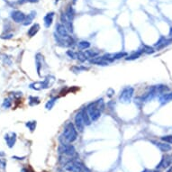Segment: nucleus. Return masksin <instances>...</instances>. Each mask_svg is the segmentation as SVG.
Returning <instances> with one entry per match:
<instances>
[{"instance_id":"30","label":"nucleus","mask_w":172,"mask_h":172,"mask_svg":"<svg viewBox=\"0 0 172 172\" xmlns=\"http://www.w3.org/2000/svg\"><path fill=\"white\" fill-rule=\"evenodd\" d=\"M67 55L69 56L70 59H77V55H76V52H74L73 51H71V50H69V51H67Z\"/></svg>"},{"instance_id":"20","label":"nucleus","mask_w":172,"mask_h":172,"mask_svg":"<svg viewBox=\"0 0 172 172\" xmlns=\"http://www.w3.org/2000/svg\"><path fill=\"white\" fill-rule=\"evenodd\" d=\"M43 56H42V54H40V53H38L37 55H36V67H37V72H38V75L39 76H41V74H40V71H41V68H42V64H43Z\"/></svg>"},{"instance_id":"24","label":"nucleus","mask_w":172,"mask_h":172,"mask_svg":"<svg viewBox=\"0 0 172 172\" xmlns=\"http://www.w3.org/2000/svg\"><path fill=\"white\" fill-rule=\"evenodd\" d=\"M57 97H53V98H51V99H50L45 104V108L47 110H51V109H52V107L54 106V104L56 103V101H57Z\"/></svg>"},{"instance_id":"36","label":"nucleus","mask_w":172,"mask_h":172,"mask_svg":"<svg viewBox=\"0 0 172 172\" xmlns=\"http://www.w3.org/2000/svg\"><path fill=\"white\" fill-rule=\"evenodd\" d=\"M4 156H5V153L2 152V151H0V157H4Z\"/></svg>"},{"instance_id":"33","label":"nucleus","mask_w":172,"mask_h":172,"mask_svg":"<svg viewBox=\"0 0 172 172\" xmlns=\"http://www.w3.org/2000/svg\"><path fill=\"white\" fill-rule=\"evenodd\" d=\"M21 172H34L31 169H27V168H23Z\"/></svg>"},{"instance_id":"9","label":"nucleus","mask_w":172,"mask_h":172,"mask_svg":"<svg viewBox=\"0 0 172 172\" xmlns=\"http://www.w3.org/2000/svg\"><path fill=\"white\" fill-rule=\"evenodd\" d=\"M26 15L23 14V12L19 10H14L11 12V18L14 20V22L17 23H21L24 22Z\"/></svg>"},{"instance_id":"8","label":"nucleus","mask_w":172,"mask_h":172,"mask_svg":"<svg viewBox=\"0 0 172 172\" xmlns=\"http://www.w3.org/2000/svg\"><path fill=\"white\" fill-rule=\"evenodd\" d=\"M172 164V154L170 155H165L162 157L161 162L159 163V165L157 166V170H161V169H167L169 168Z\"/></svg>"},{"instance_id":"37","label":"nucleus","mask_w":172,"mask_h":172,"mask_svg":"<svg viewBox=\"0 0 172 172\" xmlns=\"http://www.w3.org/2000/svg\"><path fill=\"white\" fill-rule=\"evenodd\" d=\"M153 170H144L142 172H152Z\"/></svg>"},{"instance_id":"26","label":"nucleus","mask_w":172,"mask_h":172,"mask_svg":"<svg viewBox=\"0 0 172 172\" xmlns=\"http://www.w3.org/2000/svg\"><path fill=\"white\" fill-rule=\"evenodd\" d=\"M76 55H77V59L81 62H84V61H86L88 59L87 57H86V55H85V53H84V51H82L76 52Z\"/></svg>"},{"instance_id":"14","label":"nucleus","mask_w":172,"mask_h":172,"mask_svg":"<svg viewBox=\"0 0 172 172\" xmlns=\"http://www.w3.org/2000/svg\"><path fill=\"white\" fill-rule=\"evenodd\" d=\"M152 143H154L155 146H157L159 149L162 152H168L172 149V147L168 144L167 142H159V141H152Z\"/></svg>"},{"instance_id":"1","label":"nucleus","mask_w":172,"mask_h":172,"mask_svg":"<svg viewBox=\"0 0 172 172\" xmlns=\"http://www.w3.org/2000/svg\"><path fill=\"white\" fill-rule=\"evenodd\" d=\"M104 103L103 98H101L96 102L90 103L86 106L87 111L88 113V115H89L92 122H96L100 118L104 110Z\"/></svg>"},{"instance_id":"28","label":"nucleus","mask_w":172,"mask_h":172,"mask_svg":"<svg viewBox=\"0 0 172 172\" xmlns=\"http://www.w3.org/2000/svg\"><path fill=\"white\" fill-rule=\"evenodd\" d=\"M25 126L27 127L31 132H34L36 128V121H30L25 124Z\"/></svg>"},{"instance_id":"25","label":"nucleus","mask_w":172,"mask_h":172,"mask_svg":"<svg viewBox=\"0 0 172 172\" xmlns=\"http://www.w3.org/2000/svg\"><path fill=\"white\" fill-rule=\"evenodd\" d=\"M39 103H40V98H39V97H37V96H29V104H30L31 106L36 105V104H38Z\"/></svg>"},{"instance_id":"22","label":"nucleus","mask_w":172,"mask_h":172,"mask_svg":"<svg viewBox=\"0 0 172 172\" xmlns=\"http://www.w3.org/2000/svg\"><path fill=\"white\" fill-rule=\"evenodd\" d=\"M140 51L142 52V53H146V54H152L155 52V50L148 45H142L141 49H140Z\"/></svg>"},{"instance_id":"3","label":"nucleus","mask_w":172,"mask_h":172,"mask_svg":"<svg viewBox=\"0 0 172 172\" xmlns=\"http://www.w3.org/2000/svg\"><path fill=\"white\" fill-rule=\"evenodd\" d=\"M134 94V88L132 87H126L125 88L119 96V101L121 103L124 104H129L132 101V98Z\"/></svg>"},{"instance_id":"7","label":"nucleus","mask_w":172,"mask_h":172,"mask_svg":"<svg viewBox=\"0 0 172 172\" xmlns=\"http://www.w3.org/2000/svg\"><path fill=\"white\" fill-rule=\"evenodd\" d=\"M74 125L77 128V130L79 132L82 133L84 131V128H85V123H84V120H83V116L81 114V111H80L77 115H75V118H74Z\"/></svg>"},{"instance_id":"13","label":"nucleus","mask_w":172,"mask_h":172,"mask_svg":"<svg viewBox=\"0 0 172 172\" xmlns=\"http://www.w3.org/2000/svg\"><path fill=\"white\" fill-rule=\"evenodd\" d=\"M159 101L161 104H166L172 101V92H165L159 96Z\"/></svg>"},{"instance_id":"6","label":"nucleus","mask_w":172,"mask_h":172,"mask_svg":"<svg viewBox=\"0 0 172 172\" xmlns=\"http://www.w3.org/2000/svg\"><path fill=\"white\" fill-rule=\"evenodd\" d=\"M59 152L63 156L65 155L68 157H73L76 154V149L74 146H72L69 143H61V145L59 148Z\"/></svg>"},{"instance_id":"29","label":"nucleus","mask_w":172,"mask_h":172,"mask_svg":"<svg viewBox=\"0 0 172 172\" xmlns=\"http://www.w3.org/2000/svg\"><path fill=\"white\" fill-rule=\"evenodd\" d=\"M161 139V141H163L164 142H167V143L172 144V134H169V135L162 136Z\"/></svg>"},{"instance_id":"27","label":"nucleus","mask_w":172,"mask_h":172,"mask_svg":"<svg viewBox=\"0 0 172 172\" xmlns=\"http://www.w3.org/2000/svg\"><path fill=\"white\" fill-rule=\"evenodd\" d=\"M112 56H113V59L115 60V59H120L122 58L126 57L127 53L126 52H124V51H120V52H116V53L112 54Z\"/></svg>"},{"instance_id":"19","label":"nucleus","mask_w":172,"mask_h":172,"mask_svg":"<svg viewBox=\"0 0 172 172\" xmlns=\"http://www.w3.org/2000/svg\"><path fill=\"white\" fill-rule=\"evenodd\" d=\"M84 53H85L87 59H94L99 55V52L96 51H94V50H87L84 51Z\"/></svg>"},{"instance_id":"31","label":"nucleus","mask_w":172,"mask_h":172,"mask_svg":"<svg viewBox=\"0 0 172 172\" xmlns=\"http://www.w3.org/2000/svg\"><path fill=\"white\" fill-rule=\"evenodd\" d=\"M12 105V102L10 99H6L5 101H4V103H3V104H2V106L4 107V108H9L10 106Z\"/></svg>"},{"instance_id":"12","label":"nucleus","mask_w":172,"mask_h":172,"mask_svg":"<svg viewBox=\"0 0 172 172\" xmlns=\"http://www.w3.org/2000/svg\"><path fill=\"white\" fill-rule=\"evenodd\" d=\"M69 30L67 29V27L63 24V23H58L56 25V33L58 35L62 36V37H66L69 36Z\"/></svg>"},{"instance_id":"34","label":"nucleus","mask_w":172,"mask_h":172,"mask_svg":"<svg viewBox=\"0 0 172 172\" xmlns=\"http://www.w3.org/2000/svg\"><path fill=\"white\" fill-rule=\"evenodd\" d=\"M0 166H1V167H3V168H5V167H6V163H5V161L0 160Z\"/></svg>"},{"instance_id":"35","label":"nucleus","mask_w":172,"mask_h":172,"mask_svg":"<svg viewBox=\"0 0 172 172\" xmlns=\"http://www.w3.org/2000/svg\"><path fill=\"white\" fill-rule=\"evenodd\" d=\"M169 35H170V37H172V27L170 28V34H169Z\"/></svg>"},{"instance_id":"2","label":"nucleus","mask_w":172,"mask_h":172,"mask_svg":"<svg viewBox=\"0 0 172 172\" xmlns=\"http://www.w3.org/2000/svg\"><path fill=\"white\" fill-rule=\"evenodd\" d=\"M61 137L64 139V141L68 143H72L74 142L77 138H78V130L75 126V125L71 122H69L66 124L63 129L62 136Z\"/></svg>"},{"instance_id":"32","label":"nucleus","mask_w":172,"mask_h":172,"mask_svg":"<svg viewBox=\"0 0 172 172\" xmlns=\"http://www.w3.org/2000/svg\"><path fill=\"white\" fill-rule=\"evenodd\" d=\"M38 2V0H20L19 3L23 4V3H36Z\"/></svg>"},{"instance_id":"16","label":"nucleus","mask_w":172,"mask_h":172,"mask_svg":"<svg viewBox=\"0 0 172 172\" xmlns=\"http://www.w3.org/2000/svg\"><path fill=\"white\" fill-rule=\"evenodd\" d=\"M81 111V114H82V116H83V120H84V123H85V125L86 126H88V125H90L92 123L91 119H90V117H89V115H88V111H87V108L85 107V108H83Z\"/></svg>"},{"instance_id":"11","label":"nucleus","mask_w":172,"mask_h":172,"mask_svg":"<svg viewBox=\"0 0 172 172\" xmlns=\"http://www.w3.org/2000/svg\"><path fill=\"white\" fill-rule=\"evenodd\" d=\"M5 141L9 148H13L15 141H16V133H9L5 135Z\"/></svg>"},{"instance_id":"23","label":"nucleus","mask_w":172,"mask_h":172,"mask_svg":"<svg viewBox=\"0 0 172 172\" xmlns=\"http://www.w3.org/2000/svg\"><path fill=\"white\" fill-rule=\"evenodd\" d=\"M141 54H142V52L139 50V51H135V52H133V53L128 55V56L125 58V59H126V60H133V59H139V58L141 57Z\"/></svg>"},{"instance_id":"10","label":"nucleus","mask_w":172,"mask_h":172,"mask_svg":"<svg viewBox=\"0 0 172 172\" xmlns=\"http://www.w3.org/2000/svg\"><path fill=\"white\" fill-rule=\"evenodd\" d=\"M172 43V37L170 38H165V37H161L159 39V41L155 43V47L157 48V50H161L163 48H166L167 46L170 45Z\"/></svg>"},{"instance_id":"5","label":"nucleus","mask_w":172,"mask_h":172,"mask_svg":"<svg viewBox=\"0 0 172 172\" xmlns=\"http://www.w3.org/2000/svg\"><path fill=\"white\" fill-rule=\"evenodd\" d=\"M54 39L58 45L61 46V47H70L74 44V40L70 35L62 37V36L58 35L57 34H54Z\"/></svg>"},{"instance_id":"18","label":"nucleus","mask_w":172,"mask_h":172,"mask_svg":"<svg viewBox=\"0 0 172 172\" xmlns=\"http://www.w3.org/2000/svg\"><path fill=\"white\" fill-rule=\"evenodd\" d=\"M36 16V12L35 11H32L28 15H26V17H25V20H24V22H23V25H29V24H31V23H33V20L35 19V17Z\"/></svg>"},{"instance_id":"21","label":"nucleus","mask_w":172,"mask_h":172,"mask_svg":"<svg viewBox=\"0 0 172 172\" xmlns=\"http://www.w3.org/2000/svg\"><path fill=\"white\" fill-rule=\"evenodd\" d=\"M78 49L80 50V51H83V50H88L89 47H90V43L88 42V41H80L78 43Z\"/></svg>"},{"instance_id":"17","label":"nucleus","mask_w":172,"mask_h":172,"mask_svg":"<svg viewBox=\"0 0 172 172\" xmlns=\"http://www.w3.org/2000/svg\"><path fill=\"white\" fill-rule=\"evenodd\" d=\"M39 30H40V24L39 23H35V24H33L31 27H30V29L28 30V36L29 37H34L38 32H39Z\"/></svg>"},{"instance_id":"4","label":"nucleus","mask_w":172,"mask_h":172,"mask_svg":"<svg viewBox=\"0 0 172 172\" xmlns=\"http://www.w3.org/2000/svg\"><path fill=\"white\" fill-rule=\"evenodd\" d=\"M52 77H48L46 78L43 81L41 82H36V83H33L30 85V88L35 89V90H41V89H45L48 88L54 81V78L52 80H51Z\"/></svg>"},{"instance_id":"15","label":"nucleus","mask_w":172,"mask_h":172,"mask_svg":"<svg viewBox=\"0 0 172 172\" xmlns=\"http://www.w3.org/2000/svg\"><path fill=\"white\" fill-rule=\"evenodd\" d=\"M54 12H51L48 13L43 18V23H44V26L46 28H50L51 25L53 23V18H54Z\"/></svg>"}]
</instances>
